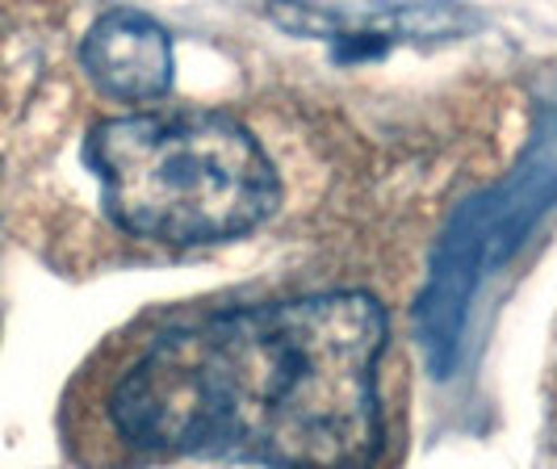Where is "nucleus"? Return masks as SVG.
<instances>
[{"label":"nucleus","mask_w":557,"mask_h":469,"mask_svg":"<svg viewBox=\"0 0 557 469\" xmlns=\"http://www.w3.org/2000/svg\"><path fill=\"white\" fill-rule=\"evenodd\" d=\"M386 310L357 289L210 310L139 340L97 386V419L135 461L386 469Z\"/></svg>","instance_id":"obj_1"},{"label":"nucleus","mask_w":557,"mask_h":469,"mask_svg":"<svg viewBox=\"0 0 557 469\" xmlns=\"http://www.w3.org/2000/svg\"><path fill=\"white\" fill-rule=\"evenodd\" d=\"M84 168L113 226L164 248L239 239L281 201L277 168L260 138L214 106H147L101 118L84 138Z\"/></svg>","instance_id":"obj_2"},{"label":"nucleus","mask_w":557,"mask_h":469,"mask_svg":"<svg viewBox=\"0 0 557 469\" xmlns=\"http://www.w3.org/2000/svg\"><path fill=\"white\" fill-rule=\"evenodd\" d=\"M81 67L110 101L147 110L172 84V42L139 9H110L84 34Z\"/></svg>","instance_id":"obj_3"}]
</instances>
